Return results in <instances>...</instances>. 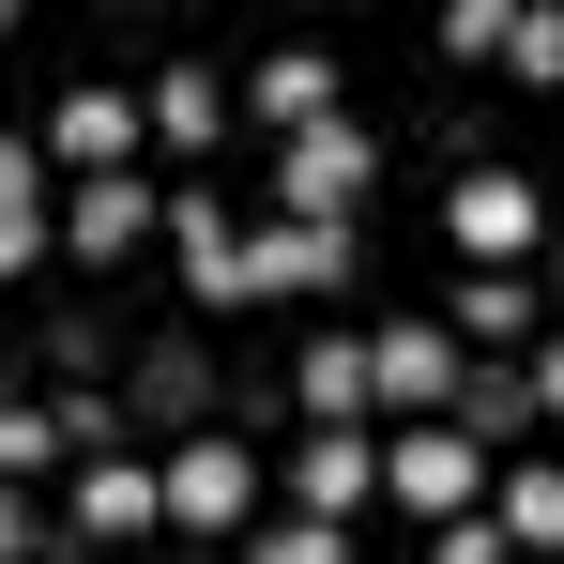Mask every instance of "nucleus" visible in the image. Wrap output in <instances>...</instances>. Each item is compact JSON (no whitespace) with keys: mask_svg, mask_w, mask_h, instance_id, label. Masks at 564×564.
I'll return each mask as SVG.
<instances>
[{"mask_svg":"<svg viewBox=\"0 0 564 564\" xmlns=\"http://www.w3.org/2000/svg\"><path fill=\"white\" fill-rule=\"evenodd\" d=\"M367 122H305V138H275V198H290V229H336L351 198H367Z\"/></svg>","mask_w":564,"mask_h":564,"instance_id":"f257e3e1","label":"nucleus"},{"mask_svg":"<svg viewBox=\"0 0 564 564\" xmlns=\"http://www.w3.org/2000/svg\"><path fill=\"white\" fill-rule=\"evenodd\" d=\"M229 275H245V305L336 290V275H351V229H245V245H229Z\"/></svg>","mask_w":564,"mask_h":564,"instance_id":"f03ea898","label":"nucleus"},{"mask_svg":"<svg viewBox=\"0 0 564 564\" xmlns=\"http://www.w3.org/2000/svg\"><path fill=\"white\" fill-rule=\"evenodd\" d=\"M169 229V198L138 184V169H93V184H62V245L77 260H122V245H153Z\"/></svg>","mask_w":564,"mask_h":564,"instance_id":"7ed1b4c3","label":"nucleus"},{"mask_svg":"<svg viewBox=\"0 0 564 564\" xmlns=\"http://www.w3.org/2000/svg\"><path fill=\"white\" fill-rule=\"evenodd\" d=\"M381 488H397V503H427V519H473L488 443H458V427H412V443H381Z\"/></svg>","mask_w":564,"mask_h":564,"instance_id":"20e7f679","label":"nucleus"},{"mask_svg":"<svg viewBox=\"0 0 564 564\" xmlns=\"http://www.w3.org/2000/svg\"><path fill=\"white\" fill-rule=\"evenodd\" d=\"M443 229L473 245V275H503V260L534 245V184H519V169H458V198H443Z\"/></svg>","mask_w":564,"mask_h":564,"instance_id":"39448f33","label":"nucleus"},{"mask_svg":"<svg viewBox=\"0 0 564 564\" xmlns=\"http://www.w3.org/2000/svg\"><path fill=\"white\" fill-rule=\"evenodd\" d=\"M367 397H397V412L458 397V336H443V321H381L367 336Z\"/></svg>","mask_w":564,"mask_h":564,"instance_id":"423d86ee","label":"nucleus"},{"mask_svg":"<svg viewBox=\"0 0 564 564\" xmlns=\"http://www.w3.org/2000/svg\"><path fill=\"white\" fill-rule=\"evenodd\" d=\"M46 138H62V169H77V184H93V169H122V153H138V93H122V77H77V93H62V122H46Z\"/></svg>","mask_w":564,"mask_h":564,"instance_id":"0eeeda50","label":"nucleus"},{"mask_svg":"<svg viewBox=\"0 0 564 564\" xmlns=\"http://www.w3.org/2000/svg\"><path fill=\"white\" fill-rule=\"evenodd\" d=\"M153 488H169V519H184V534H229V519H245V443H184Z\"/></svg>","mask_w":564,"mask_h":564,"instance_id":"6e6552de","label":"nucleus"},{"mask_svg":"<svg viewBox=\"0 0 564 564\" xmlns=\"http://www.w3.org/2000/svg\"><path fill=\"white\" fill-rule=\"evenodd\" d=\"M290 488H305V519H351V503L381 488V443H367V427H321V443L290 458Z\"/></svg>","mask_w":564,"mask_h":564,"instance_id":"1a4fd4ad","label":"nucleus"},{"mask_svg":"<svg viewBox=\"0 0 564 564\" xmlns=\"http://www.w3.org/2000/svg\"><path fill=\"white\" fill-rule=\"evenodd\" d=\"M245 107H260L275 138H305V122H336V62H321V46H275V62L245 77Z\"/></svg>","mask_w":564,"mask_h":564,"instance_id":"9d476101","label":"nucleus"},{"mask_svg":"<svg viewBox=\"0 0 564 564\" xmlns=\"http://www.w3.org/2000/svg\"><path fill=\"white\" fill-rule=\"evenodd\" d=\"M46 245H62V214H46V169H31V153L0 138V275H31Z\"/></svg>","mask_w":564,"mask_h":564,"instance_id":"9b49d317","label":"nucleus"},{"mask_svg":"<svg viewBox=\"0 0 564 564\" xmlns=\"http://www.w3.org/2000/svg\"><path fill=\"white\" fill-rule=\"evenodd\" d=\"M153 519H169V488H153L138 458H93V488H77V534H107V550H122V534H153Z\"/></svg>","mask_w":564,"mask_h":564,"instance_id":"f8f14e48","label":"nucleus"},{"mask_svg":"<svg viewBox=\"0 0 564 564\" xmlns=\"http://www.w3.org/2000/svg\"><path fill=\"white\" fill-rule=\"evenodd\" d=\"M138 122H153V138H229V93H214V62H169V77H153V93H138Z\"/></svg>","mask_w":564,"mask_h":564,"instance_id":"ddd939ff","label":"nucleus"},{"mask_svg":"<svg viewBox=\"0 0 564 564\" xmlns=\"http://www.w3.org/2000/svg\"><path fill=\"white\" fill-rule=\"evenodd\" d=\"M534 412H550V367H488V381H473V412H458V443H519Z\"/></svg>","mask_w":564,"mask_h":564,"instance_id":"4468645a","label":"nucleus"},{"mask_svg":"<svg viewBox=\"0 0 564 564\" xmlns=\"http://www.w3.org/2000/svg\"><path fill=\"white\" fill-rule=\"evenodd\" d=\"M305 412H321V427L367 412V336H321V351H305Z\"/></svg>","mask_w":564,"mask_h":564,"instance_id":"2eb2a0df","label":"nucleus"},{"mask_svg":"<svg viewBox=\"0 0 564 564\" xmlns=\"http://www.w3.org/2000/svg\"><path fill=\"white\" fill-rule=\"evenodd\" d=\"M488 534H503V550H564V488H550V473H519V488H503V519H488Z\"/></svg>","mask_w":564,"mask_h":564,"instance_id":"dca6fc26","label":"nucleus"},{"mask_svg":"<svg viewBox=\"0 0 564 564\" xmlns=\"http://www.w3.org/2000/svg\"><path fill=\"white\" fill-rule=\"evenodd\" d=\"M458 321L488 336V351H519V336H534V290H519V275H473V290H458Z\"/></svg>","mask_w":564,"mask_h":564,"instance_id":"f3484780","label":"nucleus"},{"mask_svg":"<svg viewBox=\"0 0 564 564\" xmlns=\"http://www.w3.org/2000/svg\"><path fill=\"white\" fill-rule=\"evenodd\" d=\"M503 77H519V93L564 77V31H550V15H503Z\"/></svg>","mask_w":564,"mask_h":564,"instance_id":"a211bd4d","label":"nucleus"},{"mask_svg":"<svg viewBox=\"0 0 564 564\" xmlns=\"http://www.w3.org/2000/svg\"><path fill=\"white\" fill-rule=\"evenodd\" d=\"M245 564H351V550H336V519H275V534H245Z\"/></svg>","mask_w":564,"mask_h":564,"instance_id":"6ab92c4d","label":"nucleus"},{"mask_svg":"<svg viewBox=\"0 0 564 564\" xmlns=\"http://www.w3.org/2000/svg\"><path fill=\"white\" fill-rule=\"evenodd\" d=\"M62 458V427H46V412H15V397H0V488H15V473H46Z\"/></svg>","mask_w":564,"mask_h":564,"instance_id":"aec40b11","label":"nucleus"},{"mask_svg":"<svg viewBox=\"0 0 564 564\" xmlns=\"http://www.w3.org/2000/svg\"><path fill=\"white\" fill-rule=\"evenodd\" d=\"M503 15H519V0H458V15H443V46H458V62H503Z\"/></svg>","mask_w":564,"mask_h":564,"instance_id":"412c9836","label":"nucleus"},{"mask_svg":"<svg viewBox=\"0 0 564 564\" xmlns=\"http://www.w3.org/2000/svg\"><path fill=\"white\" fill-rule=\"evenodd\" d=\"M427 564H519V550H503L488 519H443V550H427Z\"/></svg>","mask_w":564,"mask_h":564,"instance_id":"4be33fe9","label":"nucleus"},{"mask_svg":"<svg viewBox=\"0 0 564 564\" xmlns=\"http://www.w3.org/2000/svg\"><path fill=\"white\" fill-rule=\"evenodd\" d=\"M0 564H46V519H31L15 488H0Z\"/></svg>","mask_w":564,"mask_h":564,"instance_id":"5701e85b","label":"nucleus"},{"mask_svg":"<svg viewBox=\"0 0 564 564\" xmlns=\"http://www.w3.org/2000/svg\"><path fill=\"white\" fill-rule=\"evenodd\" d=\"M0 31H15V15H0Z\"/></svg>","mask_w":564,"mask_h":564,"instance_id":"b1692460","label":"nucleus"}]
</instances>
